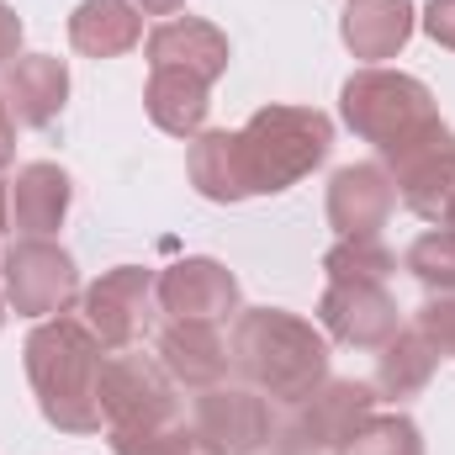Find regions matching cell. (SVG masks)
Wrapping results in <instances>:
<instances>
[{"mask_svg":"<svg viewBox=\"0 0 455 455\" xmlns=\"http://www.w3.org/2000/svg\"><path fill=\"white\" fill-rule=\"evenodd\" d=\"M27 381L37 392V408L43 419L59 429V435H101L107 419H101V360L107 349L91 334L85 318H43L32 334H27Z\"/></svg>","mask_w":455,"mask_h":455,"instance_id":"cell-1","label":"cell"},{"mask_svg":"<svg viewBox=\"0 0 455 455\" xmlns=\"http://www.w3.org/2000/svg\"><path fill=\"white\" fill-rule=\"evenodd\" d=\"M233 371L270 403H297L329 381V339L286 307H249L228 334Z\"/></svg>","mask_w":455,"mask_h":455,"instance_id":"cell-2","label":"cell"},{"mask_svg":"<svg viewBox=\"0 0 455 455\" xmlns=\"http://www.w3.org/2000/svg\"><path fill=\"white\" fill-rule=\"evenodd\" d=\"M334 148V122L318 107H259L243 127H233V159L243 196L291 191L313 175Z\"/></svg>","mask_w":455,"mask_h":455,"instance_id":"cell-3","label":"cell"},{"mask_svg":"<svg viewBox=\"0 0 455 455\" xmlns=\"http://www.w3.org/2000/svg\"><path fill=\"white\" fill-rule=\"evenodd\" d=\"M339 112L344 127L355 138H365L381 159L408 148L413 138H424L429 127H440V107H435V91L419 80V75H403V69H355L339 91Z\"/></svg>","mask_w":455,"mask_h":455,"instance_id":"cell-4","label":"cell"},{"mask_svg":"<svg viewBox=\"0 0 455 455\" xmlns=\"http://www.w3.org/2000/svg\"><path fill=\"white\" fill-rule=\"evenodd\" d=\"M376 387L355 381V376H329L323 387H313L307 397L286 403V413L270 429V451L275 455H329L344 451L349 435L376 413Z\"/></svg>","mask_w":455,"mask_h":455,"instance_id":"cell-5","label":"cell"},{"mask_svg":"<svg viewBox=\"0 0 455 455\" xmlns=\"http://www.w3.org/2000/svg\"><path fill=\"white\" fill-rule=\"evenodd\" d=\"M101 419H107V429H143V424L180 419L175 376L159 365V355L107 349V360H101Z\"/></svg>","mask_w":455,"mask_h":455,"instance_id":"cell-6","label":"cell"},{"mask_svg":"<svg viewBox=\"0 0 455 455\" xmlns=\"http://www.w3.org/2000/svg\"><path fill=\"white\" fill-rule=\"evenodd\" d=\"M0 286L21 318L43 323V318L69 313V302L80 297V270H75L69 249H59L53 238H16L0 254Z\"/></svg>","mask_w":455,"mask_h":455,"instance_id":"cell-7","label":"cell"},{"mask_svg":"<svg viewBox=\"0 0 455 455\" xmlns=\"http://www.w3.org/2000/svg\"><path fill=\"white\" fill-rule=\"evenodd\" d=\"M159 313V275L143 265H112L85 286V323L101 349H132Z\"/></svg>","mask_w":455,"mask_h":455,"instance_id":"cell-8","label":"cell"},{"mask_svg":"<svg viewBox=\"0 0 455 455\" xmlns=\"http://www.w3.org/2000/svg\"><path fill=\"white\" fill-rule=\"evenodd\" d=\"M270 429H275V419H270V397H259L254 387H207V392H196V403H191V435H196V445L212 455H254L270 445Z\"/></svg>","mask_w":455,"mask_h":455,"instance_id":"cell-9","label":"cell"},{"mask_svg":"<svg viewBox=\"0 0 455 455\" xmlns=\"http://www.w3.org/2000/svg\"><path fill=\"white\" fill-rule=\"evenodd\" d=\"M381 164H387V175L397 186V202L408 212H419L429 223L445 218V207H451V196H455V132L445 122L429 127L424 138H413L408 148L387 154Z\"/></svg>","mask_w":455,"mask_h":455,"instance_id":"cell-10","label":"cell"},{"mask_svg":"<svg viewBox=\"0 0 455 455\" xmlns=\"http://www.w3.org/2000/svg\"><path fill=\"white\" fill-rule=\"evenodd\" d=\"M318 323L349 349H381L403 329V307L387 281H329L318 297Z\"/></svg>","mask_w":455,"mask_h":455,"instance_id":"cell-11","label":"cell"},{"mask_svg":"<svg viewBox=\"0 0 455 455\" xmlns=\"http://www.w3.org/2000/svg\"><path fill=\"white\" fill-rule=\"evenodd\" d=\"M159 307L170 318H196V323H223L238 313V275L223 259L186 254L170 270H159Z\"/></svg>","mask_w":455,"mask_h":455,"instance_id":"cell-12","label":"cell"},{"mask_svg":"<svg viewBox=\"0 0 455 455\" xmlns=\"http://www.w3.org/2000/svg\"><path fill=\"white\" fill-rule=\"evenodd\" d=\"M397 207V186L387 175V164L365 159V164H344L329 180V223L339 238H376Z\"/></svg>","mask_w":455,"mask_h":455,"instance_id":"cell-13","label":"cell"},{"mask_svg":"<svg viewBox=\"0 0 455 455\" xmlns=\"http://www.w3.org/2000/svg\"><path fill=\"white\" fill-rule=\"evenodd\" d=\"M228 32L202 16H170L148 32V69H191L207 85H218L228 75Z\"/></svg>","mask_w":455,"mask_h":455,"instance_id":"cell-14","label":"cell"},{"mask_svg":"<svg viewBox=\"0 0 455 455\" xmlns=\"http://www.w3.org/2000/svg\"><path fill=\"white\" fill-rule=\"evenodd\" d=\"M154 355L175 376V387H191V392H207V387L228 381V365H233L218 323H196V318H170L159 329Z\"/></svg>","mask_w":455,"mask_h":455,"instance_id":"cell-15","label":"cell"},{"mask_svg":"<svg viewBox=\"0 0 455 455\" xmlns=\"http://www.w3.org/2000/svg\"><path fill=\"white\" fill-rule=\"evenodd\" d=\"M5 101L21 127H53L64 101H69V69L53 53H21L16 64H5Z\"/></svg>","mask_w":455,"mask_h":455,"instance_id":"cell-16","label":"cell"},{"mask_svg":"<svg viewBox=\"0 0 455 455\" xmlns=\"http://www.w3.org/2000/svg\"><path fill=\"white\" fill-rule=\"evenodd\" d=\"M419 16H413V0H349L339 16V37L344 48L365 64H381V59H397L413 37Z\"/></svg>","mask_w":455,"mask_h":455,"instance_id":"cell-17","label":"cell"},{"mask_svg":"<svg viewBox=\"0 0 455 455\" xmlns=\"http://www.w3.org/2000/svg\"><path fill=\"white\" fill-rule=\"evenodd\" d=\"M69 196H75V180H69L59 164H48V159L21 164L16 180H11V218L21 228V238H48V233H59L64 218H69Z\"/></svg>","mask_w":455,"mask_h":455,"instance_id":"cell-18","label":"cell"},{"mask_svg":"<svg viewBox=\"0 0 455 455\" xmlns=\"http://www.w3.org/2000/svg\"><path fill=\"white\" fill-rule=\"evenodd\" d=\"M143 107L154 116L159 132L170 138H196L207 132V112H212V85L191 69H148V91H143Z\"/></svg>","mask_w":455,"mask_h":455,"instance_id":"cell-19","label":"cell"},{"mask_svg":"<svg viewBox=\"0 0 455 455\" xmlns=\"http://www.w3.org/2000/svg\"><path fill=\"white\" fill-rule=\"evenodd\" d=\"M69 43L85 59H116L143 43V11L132 0H80L69 16Z\"/></svg>","mask_w":455,"mask_h":455,"instance_id":"cell-20","label":"cell"},{"mask_svg":"<svg viewBox=\"0 0 455 455\" xmlns=\"http://www.w3.org/2000/svg\"><path fill=\"white\" fill-rule=\"evenodd\" d=\"M440 360H445V355L424 339L413 323H408V329H397L392 339L381 344V360H376V397H387V403L419 397V392L435 381Z\"/></svg>","mask_w":455,"mask_h":455,"instance_id":"cell-21","label":"cell"},{"mask_svg":"<svg viewBox=\"0 0 455 455\" xmlns=\"http://www.w3.org/2000/svg\"><path fill=\"white\" fill-rule=\"evenodd\" d=\"M186 175L207 202H243L238 186V159H233V132L228 127H207L191 138L186 148Z\"/></svg>","mask_w":455,"mask_h":455,"instance_id":"cell-22","label":"cell"},{"mask_svg":"<svg viewBox=\"0 0 455 455\" xmlns=\"http://www.w3.org/2000/svg\"><path fill=\"white\" fill-rule=\"evenodd\" d=\"M397 254L381 238H339L323 254V275L329 281H392Z\"/></svg>","mask_w":455,"mask_h":455,"instance_id":"cell-23","label":"cell"},{"mask_svg":"<svg viewBox=\"0 0 455 455\" xmlns=\"http://www.w3.org/2000/svg\"><path fill=\"white\" fill-rule=\"evenodd\" d=\"M339 455H424V435L408 413H371Z\"/></svg>","mask_w":455,"mask_h":455,"instance_id":"cell-24","label":"cell"},{"mask_svg":"<svg viewBox=\"0 0 455 455\" xmlns=\"http://www.w3.org/2000/svg\"><path fill=\"white\" fill-rule=\"evenodd\" d=\"M413 281H424L435 297H455V228H429L408 243V259Z\"/></svg>","mask_w":455,"mask_h":455,"instance_id":"cell-25","label":"cell"},{"mask_svg":"<svg viewBox=\"0 0 455 455\" xmlns=\"http://www.w3.org/2000/svg\"><path fill=\"white\" fill-rule=\"evenodd\" d=\"M107 445L112 455H191L196 435L186 419H170V424H143V429H107Z\"/></svg>","mask_w":455,"mask_h":455,"instance_id":"cell-26","label":"cell"},{"mask_svg":"<svg viewBox=\"0 0 455 455\" xmlns=\"http://www.w3.org/2000/svg\"><path fill=\"white\" fill-rule=\"evenodd\" d=\"M413 329L435 344L445 360H451V355H455V297H429V302L413 313Z\"/></svg>","mask_w":455,"mask_h":455,"instance_id":"cell-27","label":"cell"},{"mask_svg":"<svg viewBox=\"0 0 455 455\" xmlns=\"http://www.w3.org/2000/svg\"><path fill=\"white\" fill-rule=\"evenodd\" d=\"M424 32H429L440 48H451L455 53V0H429V11H424Z\"/></svg>","mask_w":455,"mask_h":455,"instance_id":"cell-28","label":"cell"},{"mask_svg":"<svg viewBox=\"0 0 455 455\" xmlns=\"http://www.w3.org/2000/svg\"><path fill=\"white\" fill-rule=\"evenodd\" d=\"M21 59V16L0 0V64H16Z\"/></svg>","mask_w":455,"mask_h":455,"instance_id":"cell-29","label":"cell"},{"mask_svg":"<svg viewBox=\"0 0 455 455\" xmlns=\"http://www.w3.org/2000/svg\"><path fill=\"white\" fill-rule=\"evenodd\" d=\"M16 159V116H11V101H5V91H0V170Z\"/></svg>","mask_w":455,"mask_h":455,"instance_id":"cell-30","label":"cell"},{"mask_svg":"<svg viewBox=\"0 0 455 455\" xmlns=\"http://www.w3.org/2000/svg\"><path fill=\"white\" fill-rule=\"evenodd\" d=\"M143 16H175V11H186V0H132Z\"/></svg>","mask_w":455,"mask_h":455,"instance_id":"cell-31","label":"cell"},{"mask_svg":"<svg viewBox=\"0 0 455 455\" xmlns=\"http://www.w3.org/2000/svg\"><path fill=\"white\" fill-rule=\"evenodd\" d=\"M5 218H11V191H5V180H0V233H5Z\"/></svg>","mask_w":455,"mask_h":455,"instance_id":"cell-32","label":"cell"},{"mask_svg":"<svg viewBox=\"0 0 455 455\" xmlns=\"http://www.w3.org/2000/svg\"><path fill=\"white\" fill-rule=\"evenodd\" d=\"M445 228H455V196H451V207H445V218H440Z\"/></svg>","mask_w":455,"mask_h":455,"instance_id":"cell-33","label":"cell"},{"mask_svg":"<svg viewBox=\"0 0 455 455\" xmlns=\"http://www.w3.org/2000/svg\"><path fill=\"white\" fill-rule=\"evenodd\" d=\"M0 329H5V286H0Z\"/></svg>","mask_w":455,"mask_h":455,"instance_id":"cell-34","label":"cell"},{"mask_svg":"<svg viewBox=\"0 0 455 455\" xmlns=\"http://www.w3.org/2000/svg\"><path fill=\"white\" fill-rule=\"evenodd\" d=\"M191 455H212V451H202V445H196V451H191Z\"/></svg>","mask_w":455,"mask_h":455,"instance_id":"cell-35","label":"cell"}]
</instances>
